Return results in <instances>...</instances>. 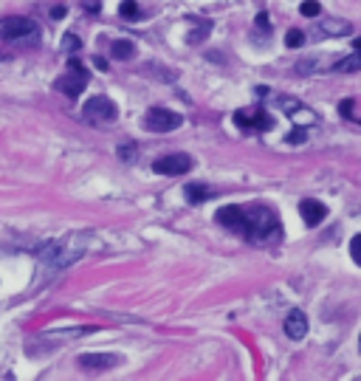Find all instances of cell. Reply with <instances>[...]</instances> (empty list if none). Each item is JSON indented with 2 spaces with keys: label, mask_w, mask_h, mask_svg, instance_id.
I'll use <instances>...</instances> for the list:
<instances>
[{
  "label": "cell",
  "mask_w": 361,
  "mask_h": 381,
  "mask_svg": "<svg viewBox=\"0 0 361 381\" xmlns=\"http://www.w3.org/2000/svg\"><path fill=\"white\" fill-rule=\"evenodd\" d=\"M285 333L291 336V339H302L308 333V319L302 311H291L285 317Z\"/></svg>",
  "instance_id": "cell-10"
},
{
  "label": "cell",
  "mask_w": 361,
  "mask_h": 381,
  "mask_svg": "<svg viewBox=\"0 0 361 381\" xmlns=\"http://www.w3.org/2000/svg\"><path fill=\"white\" fill-rule=\"evenodd\" d=\"M350 254L361 263V235H355V238H353V243H350Z\"/></svg>",
  "instance_id": "cell-19"
},
{
  "label": "cell",
  "mask_w": 361,
  "mask_h": 381,
  "mask_svg": "<svg viewBox=\"0 0 361 381\" xmlns=\"http://www.w3.org/2000/svg\"><path fill=\"white\" fill-rule=\"evenodd\" d=\"M254 23H257V29H260V31H268V29H271V23H268V15H265V12H260Z\"/></svg>",
  "instance_id": "cell-20"
},
{
  "label": "cell",
  "mask_w": 361,
  "mask_h": 381,
  "mask_svg": "<svg viewBox=\"0 0 361 381\" xmlns=\"http://www.w3.org/2000/svg\"><path fill=\"white\" fill-rule=\"evenodd\" d=\"M302 43H305V34H302L300 29H291V31L285 34V45H288V48H300Z\"/></svg>",
  "instance_id": "cell-18"
},
{
  "label": "cell",
  "mask_w": 361,
  "mask_h": 381,
  "mask_svg": "<svg viewBox=\"0 0 361 381\" xmlns=\"http://www.w3.org/2000/svg\"><path fill=\"white\" fill-rule=\"evenodd\" d=\"M133 150H135V147H133V144H121V147H119V156H121V159H127V161H130V159H133Z\"/></svg>",
  "instance_id": "cell-22"
},
{
  "label": "cell",
  "mask_w": 361,
  "mask_h": 381,
  "mask_svg": "<svg viewBox=\"0 0 361 381\" xmlns=\"http://www.w3.org/2000/svg\"><path fill=\"white\" fill-rule=\"evenodd\" d=\"M82 116L91 122V124H110V122H116V116H119V108L108 99V96H91L88 102H85V108H82Z\"/></svg>",
  "instance_id": "cell-4"
},
{
  "label": "cell",
  "mask_w": 361,
  "mask_h": 381,
  "mask_svg": "<svg viewBox=\"0 0 361 381\" xmlns=\"http://www.w3.org/2000/svg\"><path fill=\"white\" fill-rule=\"evenodd\" d=\"M300 215H302V220H305L308 226H319V223L327 217V209H325V203H319V201H314V198H305V201L300 203Z\"/></svg>",
  "instance_id": "cell-9"
},
{
  "label": "cell",
  "mask_w": 361,
  "mask_h": 381,
  "mask_svg": "<svg viewBox=\"0 0 361 381\" xmlns=\"http://www.w3.org/2000/svg\"><path fill=\"white\" fill-rule=\"evenodd\" d=\"M341 113H344V116H350V113H353V102H350V99H344V102H341Z\"/></svg>",
  "instance_id": "cell-24"
},
{
  "label": "cell",
  "mask_w": 361,
  "mask_h": 381,
  "mask_svg": "<svg viewBox=\"0 0 361 381\" xmlns=\"http://www.w3.org/2000/svg\"><path fill=\"white\" fill-rule=\"evenodd\" d=\"M88 249V235H68L62 240H51L37 252V257L51 268H68L74 266Z\"/></svg>",
  "instance_id": "cell-2"
},
{
  "label": "cell",
  "mask_w": 361,
  "mask_h": 381,
  "mask_svg": "<svg viewBox=\"0 0 361 381\" xmlns=\"http://www.w3.org/2000/svg\"><path fill=\"white\" fill-rule=\"evenodd\" d=\"M218 223L237 232L243 240L251 243H277L282 238L279 217L271 206L254 203V206H223L218 209Z\"/></svg>",
  "instance_id": "cell-1"
},
{
  "label": "cell",
  "mask_w": 361,
  "mask_h": 381,
  "mask_svg": "<svg viewBox=\"0 0 361 381\" xmlns=\"http://www.w3.org/2000/svg\"><path fill=\"white\" fill-rule=\"evenodd\" d=\"M192 167V159L186 156V152H172V156H164L153 164V170L159 175H184L186 170Z\"/></svg>",
  "instance_id": "cell-7"
},
{
  "label": "cell",
  "mask_w": 361,
  "mask_h": 381,
  "mask_svg": "<svg viewBox=\"0 0 361 381\" xmlns=\"http://www.w3.org/2000/svg\"><path fill=\"white\" fill-rule=\"evenodd\" d=\"M353 45H355L358 51H361V37H355V40H353Z\"/></svg>",
  "instance_id": "cell-26"
},
{
  "label": "cell",
  "mask_w": 361,
  "mask_h": 381,
  "mask_svg": "<svg viewBox=\"0 0 361 381\" xmlns=\"http://www.w3.org/2000/svg\"><path fill=\"white\" fill-rule=\"evenodd\" d=\"M184 124V119L167 108H150L147 116H144V127L153 130V133H172Z\"/></svg>",
  "instance_id": "cell-6"
},
{
  "label": "cell",
  "mask_w": 361,
  "mask_h": 381,
  "mask_svg": "<svg viewBox=\"0 0 361 381\" xmlns=\"http://www.w3.org/2000/svg\"><path fill=\"white\" fill-rule=\"evenodd\" d=\"M51 17H54V20H59V17H65V9H62V6H57V9L51 12Z\"/></svg>",
  "instance_id": "cell-25"
},
{
  "label": "cell",
  "mask_w": 361,
  "mask_h": 381,
  "mask_svg": "<svg viewBox=\"0 0 361 381\" xmlns=\"http://www.w3.org/2000/svg\"><path fill=\"white\" fill-rule=\"evenodd\" d=\"M358 68H361V51H358V54H350V57H344V59L336 62V71H341V73H350V71H358Z\"/></svg>",
  "instance_id": "cell-15"
},
{
  "label": "cell",
  "mask_w": 361,
  "mask_h": 381,
  "mask_svg": "<svg viewBox=\"0 0 361 381\" xmlns=\"http://www.w3.org/2000/svg\"><path fill=\"white\" fill-rule=\"evenodd\" d=\"M300 15H302V17H316V15H322L319 0H305V3L300 6Z\"/></svg>",
  "instance_id": "cell-17"
},
{
  "label": "cell",
  "mask_w": 361,
  "mask_h": 381,
  "mask_svg": "<svg viewBox=\"0 0 361 381\" xmlns=\"http://www.w3.org/2000/svg\"><path fill=\"white\" fill-rule=\"evenodd\" d=\"M116 364H121V356H116V353H85V356H80V367H85V370H110Z\"/></svg>",
  "instance_id": "cell-8"
},
{
  "label": "cell",
  "mask_w": 361,
  "mask_h": 381,
  "mask_svg": "<svg viewBox=\"0 0 361 381\" xmlns=\"http://www.w3.org/2000/svg\"><path fill=\"white\" fill-rule=\"evenodd\" d=\"M110 54H113V59H133V54H135V45H133L130 40H113V45H110Z\"/></svg>",
  "instance_id": "cell-13"
},
{
  "label": "cell",
  "mask_w": 361,
  "mask_h": 381,
  "mask_svg": "<svg viewBox=\"0 0 361 381\" xmlns=\"http://www.w3.org/2000/svg\"><path fill=\"white\" fill-rule=\"evenodd\" d=\"M288 141H291V144H302V141H305V130H294V133H288Z\"/></svg>",
  "instance_id": "cell-21"
},
{
  "label": "cell",
  "mask_w": 361,
  "mask_h": 381,
  "mask_svg": "<svg viewBox=\"0 0 361 381\" xmlns=\"http://www.w3.org/2000/svg\"><path fill=\"white\" fill-rule=\"evenodd\" d=\"M319 31L325 37H347L353 31V26L341 17H325V20H319Z\"/></svg>",
  "instance_id": "cell-11"
},
{
  "label": "cell",
  "mask_w": 361,
  "mask_h": 381,
  "mask_svg": "<svg viewBox=\"0 0 361 381\" xmlns=\"http://www.w3.org/2000/svg\"><path fill=\"white\" fill-rule=\"evenodd\" d=\"M65 48H68V51H77V48H80V40H77L74 34H68V37H65Z\"/></svg>",
  "instance_id": "cell-23"
},
{
  "label": "cell",
  "mask_w": 361,
  "mask_h": 381,
  "mask_svg": "<svg viewBox=\"0 0 361 381\" xmlns=\"http://www.w3.org/2000/svg\"><path fill=\"white\" fill-rule=\"evenodd\" d=\"M68 65H71V71H74V73H65V76H59V80H57V91H62L68 99H77V96L85 91L88 73H85V68L80 65V59H71Z\"/></svg>",
  "instance_id": "cell-5"
},
{
  "label": "cell",
  "mask_w": 361,
  "mask_h": 381,
  "mask_svg": "<svg viewBox=\"0 0 361 381\" xmlns=\"http://www.w3.org/2000/svg\"><path fill=\"white\" fill-rule=\"evenodd\" d=\"M119 15H121L124 20H138V17H141V9H138L135 0H124V3L119 6Z\"/></svg>",
  "instance_id": "cell-16"
},
{
  "label": "cell",
  "mask_w": 361,
  "mask_h": 381,
  "mask_svg": "<svg viewBox=\"0 0 361 381\" xmlns=\"http://www.w3.org/2000/svg\"><path fill=\"white\" fill-rule=\"evenodd\" d=\"M40 26L31 17H3L0 20V43H34L37 45Z\"/></svg>",
  "instance_id": "cell-3"
},
{
  "label": "cell",
  "mask_w": 361,
  "mask_h": 381,
  "mask_svg": "<svg viewBox=\"0 0 361 381\" xmlns=\"http://www.w3.org/2000/svg\"><path fill=\"white\" fill-rule=\"evenodd\" d=\"M237 124H243V127H254V130H268V127H274V119L268 116V113H246V110H240L237 116Z\"/></svg>",
  "instance_id": "cell-12"
},
{
  "label": "cell",
  "mask_w": 361,
  "mask_h": 381,
  "mask_svg": "<svg viewBox=\"0 0 361 381\" xmlns=\"http://www.w3.org/2000/svg\"><path fill=\"white\" fill-rule=\"evenodd\" d=\"M212 198V189L209 187H203V184H189L186 187V201L189 203H203V201H209Z\"/></svg>",
  "instance_id": "cell-14"
}]
</instances>
